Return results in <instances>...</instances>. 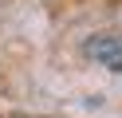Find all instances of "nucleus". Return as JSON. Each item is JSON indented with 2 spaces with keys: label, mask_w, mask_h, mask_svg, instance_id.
I'll return each mask as SVG.
<instances>
[{
  "label": "nucleus",
  "mask_w": 122,
  "mask_h": 118,
  "mask_svg": "<svg viewBox=\"0 0 122 118\" xmlns=\"http://www.w3.org/2000/svg\"><path fill=\"white\" fill-rule=\"evenodd\" d=\"M83 55L95 59L98 67H110V71H122V36L106 31V36H91L83 43Z\"/></svg>",
  "instance_id": "obj_1"
}]
</instances>
